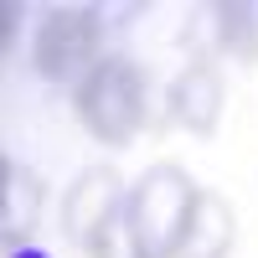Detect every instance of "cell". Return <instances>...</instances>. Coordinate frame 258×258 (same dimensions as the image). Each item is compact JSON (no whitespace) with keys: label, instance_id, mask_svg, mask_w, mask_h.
<instances>
[{"label":"cell","instance_id":"obj_8","mask_svg":"<svg viewBox=\"0 0 258 258\" xmlns=\"http://www.w3.org/2000/svg\"><path fill=\"white\" fill-rule=\"evenodd\" d=\"M232 248V207L207 197L202 202V217H197V238H191L186 258H227Z\"/></svg>","mask_w":258,"mask_h":258},{"label":"cell","instance_id":"obj_3","mask_svg":"<svg viewBox=\"0 0 258 258\" xmlns=\"http://www.w3.org/2000/svg\"><path fill=\"white\" fill-rule=\"evenodd\" d=\"M103 62V11L93 6H52L41 11L31 36V68L47 83H78Z\"/></svg>","mask_w":258,"mask_h":258},{"label":"cell","instance_id":"obj_4","mask_svg":"<svg viewBox=\"0 0 258 258\" xmlns=\"http://www.w3.org/2000/svg\"><path fill=\"white\" fill-rule=\"evenodd\" d=\"M129 186L114 165H88L62 197V232L88 258H114V232H124Z\"/></svg>","mask_w":258,"mask_h":258},{"label":"cell","instance_id":"obj_9","mask_svg":"<svg viewBox=\"0 0 258 258\" xmlns=\"http://www.w3.org/2000/svg\"><path fill=\"white\" fill-rule=\"evenodd\" d=\"M16 31H21V6L6 0L0 6V47H6V57H16Z\"/></svg>","mask_w":258,"mask_h":258},{"label":"cell","instance_id":"obj_5","mask_svg":"<svg viewBox=\"0 0 258 258\" xmlns=\"http://www.w3.org/2000/svg\"><path fill=\"white\" fill-rule=\"evenodd\" d=\"M41 207H47V186L31 165L21 160H0V238L6 248H31L36 227H41Z\"/></svg>","mask_w":258,"mask_h":258},{"label":"cell","instance_id":"obj_10","mask_svg":"<svg viewBox=\"0 0 258 258\" xmlns=\"http://www.w3.org/2000/svg\"><path fill=\"white\" fill-rule=\"evenodd\" d=\"M11 258H47V253H41V248H16Z\"/></svg>","mask_w":258,"mask_h":258},{"label":"cell","instance_id":"obj_1","mask_svg":"<svg viewBox=\"0 0 258 258\" xmlns=\"http://www.w3.org/2000/svg\"><path fill=\"white\" fill-rule=\"evenodd\" d=\"M207 191L176 160H155L124 197V248L129 258H186L197 238Z\"/></svg>","mask_w":258,"mask_h":258},{"label":"cell","instance_id":"obj_7","mask_svg":"<svg viewBox=\"0 0 258 258\" xmlns=\"http://www.w3.org/2000/svg\"><path fill=\"white\" fill-rule=\"evenodd\" d=\"M212 31H217V47L232 62H258V6L217 0L212 6Z\"/></svg>","mask_w":258,"mask_h":258},{"label":"cell","instance_id":"obj_2","mask_svg":"<svg viewBox=\"0 0 258 258\" xmlns=\"http://www.w3.org/2000/svg\"><path fill=\"white\" fill-rule=\"evenodd\" d=\"M73 114L98 145H129L145 129V73L124 57H103L73 88Z\"/></svg>","mask_w":258,"mask_h":258},{"label":"cell","instance_id":"obj_6","mask_svg":"<svg viewBox=\"0 0 258 258\" xmlns=\"http://www.w3.org/2000/svg\"><path fill=\"white\" fill-rule=\"evenodd\" d=\"M222 103H227V88H222V73L217 62H186V68L176 73V83H170V114H176L181 129H191V135H212L222 119Z\"/></svg>","mask_w":258,"mask_h":258}]
</instances>
